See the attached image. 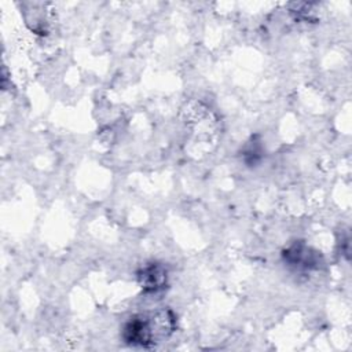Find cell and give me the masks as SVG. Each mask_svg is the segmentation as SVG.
I'll list each match as a JSON object with an SVG mask.
<instances>
[{
  "mask_svg": "<svg viewBox=\"0 0 352 352\" xmlns=\"http://www.w3.org/2000/svg\"><path fill=\"white\" fill-rule=\"evenodd\" d=\"M283 260L287 265L298 270L316 268L319 264L316 252L311 250L304 243H294L283 252Z\"/></svg>",
  "mask_w": 352,
  "mask_h": 352,
  "instance_id": "cell-3",
  "label": "cell"
},
{
  "mask_svg": "<svg viewBox=\"0 0 352 352\" xmlns=\"http://www.w3.org/2000/svg\"><path fill=\"white\" fill-rule=\"evenodd\" d=\"M176 329V316L168 309H157L132 315L121 329L125 344L140 348H154L164 342Z\"/></svg>",
  "mask_w": 352,
  "mask_h": 352,
  "instance_id": "cell-1",
  "label": "cell"
},
{
  "mask_svg": "<svg viewBox=\"0 0 352 352\" xmlns=\"http://www.w3.org/2000/svg\"><path fill=\"white\" fill-rule=\"evenodd\" d=\"M138 283L144 293H157L168 283V271L160 263H146L136 274Z\"/></svg>",
  "mask_w": 352,
  "mask_h": 352,
  "instance_id": "cell-2",
  "label": "cell"
},
{
  "mask_svg": "<svg viewBox=\"0 0 352 352\" xmlns=\"http://www.w3.org/2000/svg\"><path fill=\"white\" fill-rule=\"evenodd\" d=\"M263 154H264V151H263L261 140H258L257 136H254L243 147L242 160L248 166H256L261 161Z\"/></svg>",
  "mask_w": 352,
  "mask_h": 352,
  "instance_id": "cell-4",
  "label": "cell"
}]
</instances>
